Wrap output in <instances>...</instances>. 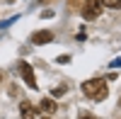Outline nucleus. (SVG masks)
I'll list each match as a JSON object with an SVG mask.
<instances>
[{"instance_id": "nucleus-11", "label": "nucleus", "mask_w": 121, "mask_h": 119, "mask_svg": "<svg viewBox=\"0 0 121 119\" xmlns=\"http://www.w3.org/2000/svg\"><path fill=\"white\" fill-rule=\"evenodd\" d=\"M0 80H3V73H0Z\"/></svg>"}, {"instance_id": "nucleus-12", "label": "nucleus", "mask_w": 121, "mask_h": 119, "mask_svg": "<svg viewBox=\"0 0 121 119\" xmlns=\"http://www.w3.org/2000/svg\"><path fill=\"white\" fill-rule=\"evenodd\" d=\"M119 107H121V102H119Z\"/></svg>"}, {"instance_id": "nucleus-4", "label": "nucleus", "mask_w": 121, "mask_h": 119, "mask_svg": "<svg viewBox=\"0 0 121 119\" xmlns=\"http://www.w3.org/2000/svg\"><path fill=\"white\" fill-rule=\"evenodd\" d=\"M48 41H53V32L51 29H39V32L32 34V44H36V46H44Z\"/></svg>"}, {"instance_id": "nucleus-2", "label": "nucleus", "mask_w": 121, "mask_h": 119, "mask_svg": "<svg viewBox=\"0 0 121 119\" xmlns=\"http://www.w3.org/2000/svg\"><path fill=\"white\" fill-rule=\"evenodd\" d=\"M80 15H82L87 22H92L102 15V3L99 0H82V7H80Z\"/></svg>"}, {"instance_id": "nucleus-5", "label": "nucleus", "mask_w": 121, "mask_h": 119, "mask_svg": "<svg viewBox=\"0 0 121 119\" xmlns=\"http://www.w3.org/2000/svg\"><path fill=\"white\" fill-rule=\"evenodd\" d=\"M19 114H22V119H39L36 107H32L29 102H22V105H19Z\"/></svg>"}, {"instance_id": "nucleus-7", "label": "nucleus", "mask_w": 121, "mask_h": 119, "mask_svg": "<svg viewBox=\"0 0 121 119\" xmlns=\"http://www.w3.org/2000/svg\"><path fill=\"white\" fill-rule=\"evenodd\" d=\"M102 7H112V10H119L121 7V0H99Z\"/></svg>"}, {"instance_id": "nucleus-10", "label": "nucleus", "mask_w": 121, "mask_h": 119, "mask_svg": "<svg viewBox=\"0 0 121 119\" xmlns=\"http://www.w3.org/2000/svg\"><path fill=\"white\" fill-rule=\"evenodd\" d=\"M39 119H51V117H39Z\"/></svg>"}, {"instance_id": "nucleus-1", "label": "nucleus", "mask_w": 121, "mask_h": 119, "mask_svg": "<svg viewBox=\"0 0 121 119\" xmlns=\"http://www.w3.org/2000/svg\"><path fill=\"white\" fill-rule=\"evenodd\" d=\"M82 92L90 97V100H95V102H102L107 92H109V85L104 78H90V80L82 83Z\"/></svg>"}, {"instance_id": "nucleus-9", "label": "nucleus", "mask_w": 121, "mask_h": 119, "mask_svg": "<svg viewBox=\"0 0 121 119\" xmlns=\"http://www.w3.org/2000/svg\"><path fill=\"white\" fill-rule=\"evenodd\" d=\"M80 119H95L92 114H82V117H80Z\"/></svg>"}, {"instance_id": "nucleus-3", "label": "nucleus", "mask_w": 121, "mask_h": 119, "mask_svg": "<svg viewBox=\"0 0 121 119\" xmlns=\"http://www.w3.org/2000/svg\"><path fill=\"white\" fill-rule=\"evenodd\" d=\"M19 73H22V80L32 87V90L39 87V85H36V78H34V71H32V66H29V63H24V61L19 63Z\"/></svg>"}, {"instance_id": "nucleus-6", "label": "nucleus", "mask_w": 121, "mask_h": 119, "mask_svg": "<svg viewBox=\"0 0 121 119\" xmlns=\"http://www.w3.org/2000/svg\"><path fill=\"white\" fill-rule=\"evenodd\" d=\"M41 112H44L46 117H51V114L56 112V102H53V100H41Z\"/></svg>"}, {"instance_id": "nucleus-8", "label": "nucleus", "mask_w": 121, "mask_h": 119, "mask_svg": "<svg viewBox=\"0 0 121 119\" xmlns=\"http://www.w3.org/2000/svg\"><path fill=\"white\" fill-rule=\"evenodd\" d=\"M58 63H70V56H65V54L58 56Z\"/></svg>"}]
</instances>
